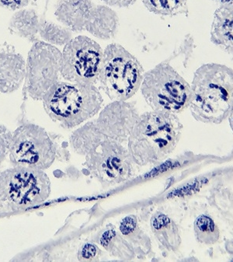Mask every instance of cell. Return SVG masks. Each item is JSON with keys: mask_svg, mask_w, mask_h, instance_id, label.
<instances>
[{"mask_svg": "<svg viewBox=\"0 0 233 262\" xmlns=\"http://www.w3.org/2000/svg\"><path fill=\"white\" fill-rule=\"evenodd\" d=\"M183 125L177 115L152 110L140 115L129 138L128 151L135 165H158L174 151Z\"/></svg>", "mask_w": 233, "mask_h": 262, "instance_id": "cell-1", "label": "cell"}, {"mask_svg": "<svg viewBox=\"0 0 233 262\" xmlns=\"http://www.w3.org/2000/svg\"><path fill=\"white\" fill-rule=\"evenodd\" d=\"M191 88V115L203 123H222L233 106V70L224 64L206 63L195 71Z\"/></svg>", "mask_w": 233, "mask_h": 262, "instance_id": "cell-2", "label": "cell"}, {"mask_svg": "<svg viewBox=\"0 0 233 262\" xmlns=\"http://www.w3.org/2000/svg\"><path fill=\"white\" fill-rule=\"evenodd\" d=\"M42 102L53 122L71 129L99 113L104 99L96 85L59 80L46 94Z\"/></svg>", "mask_w": 233, "mask_h": 262, "instance_id": "cell-3", "label": "cell"}, {"mask_svg": "<svg viewBox=\"0 0 233 262\" xmlns=\"http://www.w3.org/2000/svg\"><path fill=\"white\" fill-rule=\"evenodd\" d=\"M144 69L134 55L120 44L104 50L98 82L101 91L113 100H128L141 88Z\"/></svg>", "mask_w": 233, "mask_h": 262, "instance_id": "cell-4", "label": "cell"}, {"mask_svg": "<svg viewBox=\"0 0 233 262\" xmlns=\"http://www.w3.org/2000/svg\"><path fill=\"white\" fill-rule=\"evenodd\" d=\"M140 89L152 110L175 115L189 108L193 98L191 85L166 61L145 73Z\"/></svg>", "mask_w": 233, "mask_h": 262, "instance_id": "cell-5", "label": "cell"}, {"mask_svg": "<svg viewBox=\"0 0 233 262\" xmlns=\"http://www.w3.org/2000/svg\"><path fill=\"white\" fill-rule=\"evenodd\" d=\"M51 194V181L41 169L13 166L0 173V206L21 210L41 204Z\"/></svg>", "mask_w": 233, "mask_h": 262, "instance_id": "cell-6", "label": "cell"}, {"mask_svg": "<svg viewBox=\"0 0 233 262\" xmlns=\"http://www.w3.org/2000/svg\"><path fill=\"white\" fill-rule=\"evenodd\" d=\"M9 157L13 166L49 168L56 159L52 134L35 124H22L12 135Z\"/></svg>", "mask_w": 233, "mask_h": 262, "instance_id": "cell-7", "label": "cell"}, {"mask_svg": "<svg viewBox=\"0 0 233 262\" xmlns=\"http://www.w3.org/2000/svg\"><path fill=\"white\" fill-rule=\"evenodd\" d=\"M88 171L103 188L115 186L128 181L134 173V164L128 146L106 139L85 156Z\"/></svg>", "mask_w": 233, "mask_h": 262, "instance_id": "cell-8", "label": "cell"}, {"mask_svg": "<svg viewBox=\"0 0 233 262\" xmlns=\"http://www.w3.org/2000/svg\"><path fill=\"white\" fill-rule=\"evenodd\" d=\"M62 54L58 48L38 41L33 44L26 61L25 91L34 100H41L62 76Z\"/></svg>", "mask_w": 233, "mask_h": 262, "instance_id": "cell-9", "label": "cell"}, {"mask_svg": "<svg viewBox=\"0 0 233 262\" xmlns=\"http://www.w3.org/2000/svg\"><path fill=\"white\" fill-rule=\"evenodd\" d=\"M62 77L72 83L96 85L102 65L104 50L87 36H77L64 46Z\"/></svg>", "mask_w": 233, "mask_h": 262, "instance_id": "cell-10", "label": "cell"}, {"mask_svg": "<svg viewBox=\"0 0 233 262\" xmlns=\"http://www.w3.org/2000/svg\"><path fill=\"white\" fill-rule=\"evenodd\" d=\"M138 108L128 100H113L99 112L96 120L107 139L128 144V138L138 121Z\"/></svg>", "mask_w": 233, "mask_h": 262, "instance_id": "cell-11", "label": "cell"}, {"mask_svg": "<svg viewBox=\"0 0 233 262\" xmlns=\"http://www.w3.org/2000/svg\"><path fill=\"white\" fill-rule=\"evenodd\" d=\"M26 61L15 51L0 50V92L12 94L25 82Z\"/></svg>", "mask_w": 233, "mask_h": 262, "instance_id": "cell-12", "label": "cell"}, {"mask_svg": "<svg viewBox=\"0 0 233 262\" xmlns=\"http://www.w3.org/2000/svg\"><path fill=\"white\" fill-rule=\"evenodd\" d=\"M94 6L92 0H59L55 15L58 21L73 32H83Z\"/></svg>", "mask_w": 233, "mask_h": 262, "instance_id": "cell-13", "label": "cell"}, {"mask_svg": "<svg viewBox=\"0 0 233 262\" xmlns=\"http://www.w3.org/2000/svg\"><path fill=\"white\" fill-rule=\"evenodd\" d=\"M210 40L233 60V4L221 6L214 13Z\"/></svg>", "mask_w": 233, "mask_h": 262, "instance_id": "cell-14", "label": "cell"}, {"mask_svg": "<svg viewBox=\"0 0 233 262\" xmlns=\"http://www.w3.org/2000/svg\"><path fill=\"white\" fill-rule=\"evenodd\" d=\"M119 15L108 6L95 4L88 19L85 31L101 40L113 38L119 32Z\"/></svg>", "mask_w": 233, "mask_h": 262, "instance_id": "cell-15", "label": "cell"}, {"mask_svg": "<svg viewBox=\"0 0 233 262\" xmlns=\"http://www.w3.org/2000/svg\"><path fill=\"white\" fill-rule=\"evenodd\" d=\"M94 241L109 254L120 260H133L137 257L134 246L112 224L98 232Z\"/></svg>", "mask_w": 233, "mask_h": 262, "instance_id": "cell-16", "label": "cell"}, {"mask_svg": "<svg viewBox=\"0 0 233 262\" xmlns=\"http://www.w3.org/2000/svg\"><path fill=\"white\" fill-rule=\"evenodd\" d=\"M150 227L154 236L162 249L170 252L178 251L181 237L177 224L167 214L156 212L150 220Z\"/></svg>", "mask_w": 233, "mask_h": 262, "instance_id": "cell-17", "label": "cell"}, {"mask_svg": "<svg viewBox=\"0 0 233 262\" xmlns=\"http://www.w3.org/2000/svg\"><path fill=\"white\" fill-rule=\"evenodd\" d=\"M118 230L134 246L139 258H146L152 252V241L149 235L142 228L135 215H127L122 219Z\"/></svg>", "mask_w": 233, "mask_h": 262, "instance_id": "cell-18", "label": "cell"}, {"mask_svg": "<svg viewBox=\"0 0 233 262\" xmlns=\"http://www.w3.org/2000/svg\"><path fill=\"white\" fill-rule=\"evenodd\" d=\"M107 138L103 135L96 120L86 122L72 133L69 145L76 154L86 156L95 149Z\"/></svg>", "mask_w": 233, "mask_h": 262, "instance_id": "cell-19", "label": "cell"}, {"mask_svg": "<svg viewBox=\"0 0 233 262\" xmlns=\"http://www.w3.org/2000/svg\"><path fill=\"white\" fill-rule=\"evenodd\" d=\"M41 18L36 10L21 9L17 10L12 16L9 23V30L12 34L26 39L34 44L41 41L39 37Z\"/></svg>", "mask_w": 233, "mask_h": 262, "instance_id": "cell-20", "label": "cell"}, {"mask_svg": "<svg viewBox=\"0 0 233 262\" xmlns=\"http://www.w3.org/2000/svg\"><path fill=\"white\" fill-rule=\"evenodd\" d=\"M41 41L55 46H65L73 38V31L69 28L41 18L39 27Z\"/></svg>", "mask_w": 233, "mask_h": 262, "instance_id": "cell-21", "label": "cell"}, {"mask_svg": "<svg viewBox=\"0 0 233 262\" xmlns=\"http://www.w3.org/2000/svg\"><path fill=\"white\" fill-rule=\"evenodd\" d=\"M188 1L189 0H142L149 12L162 16L188 14Z\"/></svg>", "mask_w": 233, "mask_h": 262, "instance_id": "cell-22", "label": "cell"}, {"mask_svg": "<svg viewBox=\"0 0 233 262\" xmlns=\"http://www.w3.org/2000/svg\"><path fill=\"white\" fill-rule=\"evenodd\" d=\"M194 234L200 244L205 245H215L220 236L219 227L213 219L207 214L197 217L194 224Z\"/></svg>", "mask_w": 233, "mask_h": 262, "instance_id": "cell-23", "label": "cell"}, {"mask_svg": "<svg viewBox=\"0 0 233 262\" xmlns=\"http://www.w3.org/2000/svg\"><path fill=\"white\" fill-rule=\"evenodd\" d=\"M194 48H195V44H194V37L192 34H188L182 40L180 45L176 47L173 53L165 61L170 63L173 60L180 58L183 67H186L192 57Z\"/></svg>", "mask_w": 233, "mask_h": 262, "instance_id": "cell-24", "label": "cell"}, {"mask_svg": "<svg viewBox=\"0 0 233 262\" xmlns=\"http://www.w3.org/2000/svg\"><path fill=\"white\" fill-rule=\"evenodd\" d=\"M104 252L97 243H84L78 251L77 258L80 261H99L102 260Z\"/></svg>", "mask_w": 233, "mask_h": 262, "instance_id": "cell-25", "label": "cell"}, {"mask_svg": "<svg viewBox=\"0 0 233 262\" xmlns=\"http://www.w3.org/2000/svg\"><path fill=\"white\" fill-rule=\"evenodd\" d=\"M13 133L4 125H0V165L10 154V143Z\"/></svg>", "mask_w": 233, "mask_h": 262, "instance_id": "cell-26", "label": "cell"}, {"mask_svg": "<svg viewBox=\"0 0 233 262\" xmlns=\"http://www.w3.org/2000/svg\"><path fill=\"white\" fill-rule=\"evenodd\" d=\"M37 0H0V7L10 10H19L37 3Z\"/></svg>", "mask_w": 233, "mask_h": 262, "instance_id": "cell-27", "label": "cell"}, {"mask_svg": "<svg viewBox=\"0 0 233 262\" xmlns=\"http://www.w3.org/2000/svg\"><path fill=\"white\" fill-rule=\"evenodd\" d=\"M108 7L127 8L134 5L137 0H101Z\"/></svg>", "mask_w": 233, "mask_h": 262, "instance_id": "cell-28", "label": "cell"}, {"mask_svg": "<svg viewBox=\"0 0 233 262\" xmlns=\"http://www.w3.org/2000/svg\"><path fill=\"white\" fill-rule=\"evenodd\" d=\"M216 5L221 7V6L230 5L233 4V0H212Z\"/></svg>", "mask_w": 233, "mask_h": 262, "instance_id": "cell-29", "label": "cell"}, {"mask_svg": "<svg viewBox=\"0 0 233 262\" xmlns=\"http://www.w3.org/2000/svg\"><path fill=\"white\" fill-rule=\"evenodd\" d=\"M228 122H229L230 128H231V131L233 133V106L231 107V111H230L229 115L228 116Z\"/></svg>", "mask_w": 233, "mask_h": 262, "instance_id": "cell-30", "label": "cell"}]
</instances>
